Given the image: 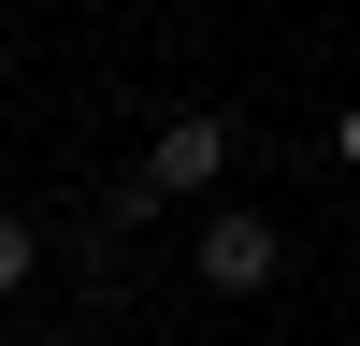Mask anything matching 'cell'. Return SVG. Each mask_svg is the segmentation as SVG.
Segmentation results:
<instances>
[{
	"instance_id": "obj_1",
	"label": "cell",
	"mask_w": 360,
	"mask_h": 346,
	"mask_svg": "<svg viewBox=\"0 0 360 346\" xmlns=\"http://www.w3.org/2000/svg\"><path fill=\"white\" fill-rule=\"evenodd\" d=\"M231 159H245V130H231L217 101H188V115H159V130H144L130 188H144V202H217V188H231Z\"/></svg>"
},
{
	"instance_id": "obj_2",
	"label": "cell",
	"mask_w": 360,
	"mask_h": 346,
	"mask_svg": "<svg viewBox=\"0 0 360 346\" xmlns=\"http://www.w3.org/2000/svg\"><path fill=\"white\" fill-rule=\"evenodd\" d=\"M188 288H202V303H259V288H288V231L259 217V202H217V217L188 231Z\"/></svg>"
},
{
	"instance_id": "obj_3",
	"label": "cell",
	"mask_w": 360,
	"mask_h": 346,
	"mask_svg": "<svg viewBox=\"0 0 360 346\" xmlns=\"http://www.w3.org/2000/svg\"><path fill=\"white\" fill-rule=\"evenodd\" d=\"M29 288H44V217L0 202V303H29Z\"/></svg>"
},
{
	"instance_id": "obj_4",
	"label": "cell",
	"mask_w": 360,
	"mask_h": 346,
	"mask_svg": "<svg viewBox=\"0 0 360 346\" xmlns=\"http://www.w3.org/2000/svg\"><path fill=\"white\" fill-rule=\"evenodd\" d=\"M332 159H346V173H360V101H346V115H332Z\"/></svg>"
}]
</instances>
